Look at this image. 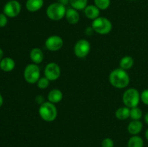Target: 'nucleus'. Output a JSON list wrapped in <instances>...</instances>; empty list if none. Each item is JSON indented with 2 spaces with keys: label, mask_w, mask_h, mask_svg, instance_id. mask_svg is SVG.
I'll use <instances>...</instances> for the list:
<instances>
[{
  "label": "nucleus",
  "mask_w": 148,
  "mask_h": 147,
  "mask_svg": "<svg viewBox=\"0 0 148 147\" xmlns=\"http://www.w3.org/2000/svg\"><path fill=\"white\" fill-rule=\"evenodd\" d=\"M141 100L145 105H148V89H145L140 95Z\"/></svg>",
  "instance_id": "27"
},
{
  "label": "nucleus",
  "mask_w": 148,
  "mask_h": 147,
  "mask_svg": "<svg viewBox=\"0 0 148 147\" xmlns=\"http://www.w3.org/2000/svg\"><path fill=\"white\" fill-rule=\"evenodd\" d=\"M66 8L59 2L51 4L46 9V15L53 21H59L63 19L66 14Z\"/></svg>",
  "instance_id": "3"
},
{
  "label": "nucleus",
  "mask_w": 148,
  "mask_h": 147,
  "mask_svg": "<svg viewBox=\"0 0 148 147\" xmlns=\"http://www.w3.org/2000/svg\"><path fill=\"white\" fill-rule=\"evenodd\" d=\"M145 138H147V140L148 141V129L146 131V132H145Z\"/></svg>",
  "instance_id": "34"
},
{
  "label": "nucleus",
  "mask_w": 148,
  "mask_h": 147,
  "mask_svg": "<svg viewBox=\"0 0 148 147\" xmlns=\"http://www.w3.org/2000/svg\"><path fill=\"white\" fill-rule=\"evenodd\" d=\"M38 113L40 118L46 122H52L57 118L58 111L55 104L50 102H45L40 105Z\"/></svg>",
  "instance_id": "2"
},
{
  "label": "nucleus",
  "mask_w": 148,
  "mask_h": 147,
  "mask_svg": "<svg viewBox=\"0 0 148 147\" xmlns=\"http://www.w3.org/2000/svg\"><path fill=\"white\" fill-rule=\"evenodd\" d=\"M63 39L59 35H51L48 37L45 41L46 48L50 51H57L63 47Z\"/></svg>",
  "instance_id": "10"
},
{
  "label": "nucleus",
  "mask_w": 148,
  "mask_h": 147,
  "mask_svg": "<svg viewBox=\"0 0 148 147\" xmlns=\"http://www.w3.org/2000/svg\"><path fill=\"white\" fill-rule=\"evenodd\" d=\"M85 33H86L87 35H91L93 34L92 33H95V31H94V30L92 29V27H88V28L86 29V30H85Z\"/></svg>",
  "instance_id": "29"
},
{
  "label": "nucleus",
  "mask_w": 148,
  "mask_h": 147,
  "mask_svg": "<svg viewBox=\"0 0 148 147\" xmlns=\"http://www.w3.org/2000/svg\"><path fill=\"white\" fill-rule=\"evenodd\" d=\"M115 115L119 120H124L130 117V108H127V106L119 108L116 111Z\"/></svg>",
  "instance_id": "18"
},
{
  "label": "nucleus",
  "mask_w": 148,
  "mask_h": 147,
  "mask_svg": "<svg viewBox=\"0 0 148 147\" xmlns=\"http://www.w3.org/2000/svg\"><path fill=\"white\" fill-rule=\"evenodd\" d=\"M132 1H134V0H132Z\"/></svg>",
  "instance_id": "35"
},
{
  "label": "nucleus",
  "mask_w": 148,
  "mask_h": 147,
  "mask_svg": "<svg viewBox=\"0 0 148 147\" xmlns=\"http://www.w3.org/2000/svg\"><path fill=\"white\" fill-rule=\"evenodd\" d=\"M30 58L33 63L38 65L43 61L44 54H43L41 49L38 48H34L30 50Z\"/></svg>",
  "instance_id": "12"
},
{
  "label": "nucleus",
  "mask_w": 148,
  "mask_h": 147,
  "mask_svg": "<svg viewBox=\"0 0 148 147\" xmlns=\"http://www.w3.org/2000/svg\"><path fill=\"white\" fill-rule=\"evenodd\" d=\"M144 141L143 138L138 135H133L128 141V147H143Z\"/></svg>",
  "instance_id": "20"
},
{
  "label": "nucleus",
  "mask_w": 148,
  "mask_h": 147,
  "mask_svg": "<svg viewBox=\"0 0 148 147\" xmlns=\"http://www.w3.org/2000/svg\"><path fill=\"white\" fill-rule=\"evenodd\" d=\"M14 67H15V62L11 58H3L0 61V69L3 71L10 72L12 71Z\"/></svg>",
  "instance_id": "13"
},
{
  "label": "nucleus",
  "mask_w": 148,
  "mask_h": 147,
  "mask_svg": "<svg viewBox=\"0 0 148 147\" xmlns=\"http://www.w3.org/2000/svg\"><path fill=\"white\" fill-rule=\"evenodd\" d=\"M36 102H37V103L40 105H41V104H43V102H45L44 98H43V97L42 96V95H38L36 98Z\"/></svg>",
  "instance_id": "28"
},
{
  "label": "nucleus",
  "mask_w": 148,
  "mask_h": 147,
  "mask_svg": "<svg viewBox=\"0 0 148 147\" xmlns=\"http://www.w3.org/2000/svg\"><path fill=\"white\" fill-rule=\"evenodd\" d=\"M3 56H4V52H3L2 49L0 48V61L3 59Z\"/></svg>",
  "instance_id": "31"
},
{
  "label": "nucleus",
  "mask_w": 148,
  "mask_h": 147,
  "mask_svg": "<svg viewBox=\"0 0 148 147\" xmlns=\"http://www.w3.org/2000/svg\"><path fill=\"white\" fill-rule=\"evenodd\" d=\"M3 102H4V99H3V97H2V96H1V95L0 94V108L2 106Z\"/></svg>",
  "instance_id": "32"
},
{
  "label": "nucleus",
  "mask_w": 148,
  "mask_h": 147,
  "mask_svg": "<svg viewBox=\"0 0 148 147\" xmlns=\"http://www.w3.org/2000/svg\"><path fill=\"white\" fill-rule=\"evenodd\" d=\"M63 99V93L60 89H53L50 91L48 95V99L49 102H51L53 104L59 103Z\"/></svg>",
  "instance_id": "17"
},
{
  "label": "nucleus",
  "mask_w": 148,
  "mask_h": 147,
  "mask_svg": "<svg viewBox=\"0 0 148 147\" xmlns=\"http://www.w3.org/2000/svg\"><path fill=\"white\" fill-rule=\"evenodd\" d=\"M61 74V69L59 65L54 62H51L46 65L44 69L45 77L50 82L57 80Z\"/></svg>",
  "instance_id": "9"
},
{
  "label": "nucleus",
  "mask_w": 148,
  "mask_h": 147,
  "mask_svg": "<svg viewBox=\"0 0 148 147\" xmlns=\"http://www.w3.org/2000/svg\"><path fill=\"white\" fill-rule=\"evenodd\" d=\"M130 76L127 71L119 68L113 70L109 75L111 84L117 89H124L130 84Z\"/></svg>",
  "instance_id": "1"
},
{
  "label": "nucleus",
  "mask_w": 148,
  "mask_h": 147,
  "mask_svg": "<svg viewBox=\"0 0 148 147\" xmlns=\"http://www.w3.org/2000/svg\"><path fill=\"white\" fill-rule=\"evenodd\" d=\"M43 6V0H27L26 9L30 12H36L40 10Z\"/></svg>",
  "instance_id": "14"
},
{
  "label": "nucleus",
  "mask_w": 148,
  "mask_h": 147,
  "mask_svg": "<svg viewBox=\"0 0 148 147\" xmlns=\"http://www.w3.org/2000/svg\"><path fill=\"white\" fill-rule=\"evenodd\" d=\"M91 27L95 33L100 35H107L112 30V23L108 18L104 17H98L92 21Z\"/></svg>",
  "instance_id": "4"
},
{
  "label": "nucleus",
  "mask_w": 148,
  "mask_h": 147,
  "mask_svg": "<svg viewBox=\"0 0 148 147\" xmlns=\"http://www.w3.org/2000/svg\"><path fill=\"white\" fill-rule=\"evenodd\" d=\"M50 84V81L46 77H41L39 79V80L37 82V86L39 89H44L47 88Z\"/></svg>",
  "instance_id": "24"
},
{
  "label": "nucleus",
  "mask_w": 148,
  "mask_h": 147,
  "mask_svg": "<svg viewBox=\"0 0 148 147\" xmlns=\"http://www.w3.org/2000/svg\"><path fill=\"white\" fill-rule=\"evenodd\" d=\"M143 122L140 120H132L129 123L127 130L129 133L133 135H136L140 133L143 130Z\"/></svg>",
  "instance_id": "15"
},
{
  "label": "nucleus",
  "mask_w": 148,
  "mask_h": 147,
  "mask_svg": "<svg viewBox=\"0 0 148 147\" xmlns=\"http://www.w3.org/2000/svg\"><path fill=\"white\" fill-rule=\"evenodd\" d=\"M7 17H8L4 13L0 14V27H4L7 25V22H8Z\"/></svg>",
  "instance_id": "26"
},
{
  "label": "nucleus",
  "mask_w": 148,
  "mask_h": 147,
  "mask_svg": "<svg viewBox=\"0 0 148 147\" xmlns=\"http://www.w3.org/2000/svg\"><path fill=\"white\" fill-rule=\"evenodd\" d=\"M90 48V43L88 40L85 39H80L75 45L74 53L77 58L84 59L89 54Z\"/></svg>",
  "instance_id": "7"
},
{
  "label": "nucleus",
  "mask_w": 148,
  "mask_h": 147,
  "mask_svg": "<svg viewBox=\"0 0 148 147\" xmlns=\"http://www.w3.org/2000/svg\"><path fill=\"white\" fill-rule=\"evenodd\" d=\"M3 12L8 17H16L21 12V4L17 0H10L6 3Z\"/></svg>",
  "instance_id": "8"
},
{
  "label": "nucleus",
  "mask_w": 148,
  "mask_h": 147,
  "mask_svg": "<svg viewBox=\"0 0 148 147\" xmlns=\"http://www.w3.org/2000/svg\"><path fill=\"white\" fill-rule=\"evenodd\" d=\"M122 99L125 106L129 108H132L138 106L141 97L137 89L130 88L124 92Z\"/></svg>",
  "instance_id": "5"
},
{
  "label": "nucleus",
  "mask_w": 148,
  "mask_h": 147,
  "mask_svg": "<svg viewBox=\"0 0 148 147\" xmlns=\"http://www.w3.org/2000/svg\"><path fill=\"white\" fill-rule=\"evenodd\" d=\"M133 65H134V59L130 56H124V57L120 60V68L124 69V70H129V69H130L132 67Z\"/></svg>",
  "instance_id": "19"
},
{
  "label": "nucleus",
  "mask_w": 148,
  "mask_h": 147,
  "mask_svg": "<svg viewBox=\"0 0 148 147\" xmlns=\"http://www.w3.org/2000/svg\"><path fill=\"white\" fill-rule=\"evenodd\" d=\"M85 14L88 19L95 20L100 15V10L95 5H88L84 10Z\"/></svg>",
  "instance_id": "16"
},
{
  "label": "nucleus",
  "mask_w": 148,
  "mask_h": 147,
  "mask_svg": "<svg viewBox=\"0 0 148 147\" xmlns=\"http://www.w3.org/2000/svg\"><path fill=\"white\" fill-rule=\"evenodd\" d=\"M143 117V111L138 107L130 108V118L132 120H140Z\"/></svg>",
  "instance_id": "22"
},
{
  "label": "nucleus",
  "mask_w": 148,
  "mask_h": 147,
  "mask_svg": "<svg viewBox=\"0 0 148 147\" xmlns=\"http://www.w3.org/2000/svg\"><path fill=\"white\" fill-rule=\"evenodd\" d=\"M58 2L61 3V4H64V6H66V4L69 2V0H59V1H58Z\"/></svg>",
  "instance_id": "30"
},
{
  "label": "nucleus",
  "mask_w": 148,
  "mask_h": 147,
  "mask_svg": "<svg viewBox=\"0 0 148 147\" xmlns=\"http://www.w3.org/2000/svg\"><path fill=\"white\" fill-rule=\"evenodd\" d=\"M145 120L146 123L148 124V112L146 113L145 116Z\"/></svg>",
  "instance_id": "33"
},
{
  "label": "nucleus",
  "mask_w": 148,
  "mask_h": 147,
  "mask_svg": "<svg viewBox=\"0 0 148 147\" xmlns=\"http://www.w3.org/2000/svg\"><path fill=\"white\" fill-rule=\"evenodd\" d=\"M69 4L75 10H82L88 6V0H69Z\"/></svg>",
  "instance_id": "21"
},
{
  "label": "nucleus",
  "mask_w": 148,
  "mask_h": 147,
  "mask_svg": "<svg viewBox=\"0 0 148 147\" xmlns=\"http://www.w3.org/2000/svg\"><path fill=\"white\" fill-rule=\"evenodd\" d=\"M95 5L100 10H105L109 7L111 4V0H94Z\"/></svg>",
  "instance_id": "23"
},
{
  "label": "nucleus",
  "mask_w": 148,
  "mask_h": 147,
  "mask_svg": "<svg viewBox=\"0 0 148 147\" xmlns=\"http://www.w3.org/2000/svg\"><path fill=\"white\" fill-rule=\"evenodd\" d=\"M40 76V68L38 64L30 63L28 64L24 70L25 80L29 84L37 83Z\"/></svg>",
  "instance_id": "6"
},
{
  "label": "nucleus",
  "mask_w": 148,
  "mask_h": 147,
  "mask_svg": "<svg viewBox=\"0 0 148 147\" xmlns=\"http://www.w3.org/2000/svg\"><path fill=\"white\" fill-rule=\"evenodd\" d=\"M65 17H66L68 22L72 24H77V23H78V22L79 21V18H80V17H79V12H78L77 10L72 8H72L66 9Z\"/></svg>",
  "instance_id": "11"
},
{
  "label": "nucleus",
  "mask_w": 148,
  "mask_h": 147,
  "mask_svg": "<svg viewBox=\"0 0 148 147\" xmlns=\"http://www.w3.org/2000/svg\"><path fill=\"white\" fill-rule=\"evenodd\" d=\"M101 146L102 147H114V141L110 138H106L103 140Z\"/></svg>",
  "instance_id": "25"
}]
</instances>
